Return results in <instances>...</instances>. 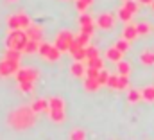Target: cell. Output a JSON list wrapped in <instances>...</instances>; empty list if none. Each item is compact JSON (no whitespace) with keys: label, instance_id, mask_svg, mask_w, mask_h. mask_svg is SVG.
<instances>
[{"label":"cell","instance_id":"6da1fadb","mask_svg":"<svg viewBox=\"0 0 154 140\" xmlns=\"http://www.w3.org/2000/svg\"><path fill=\"white\" fill-rule=\"evenodd\" d=\"M7 124L16 131L29 129V128H32L36 124V111L31 106H20V108H16L14 111L9 113Z\"/></svg>","mask_w":154,"mask_h":140},{"label":"cell","instance_id":"7a4b0ae2","mask_svg":"<svg viewBox=\"0 0 154 140\" xmlns=\"http://www.w3.org/2000/svg\"><path fill=\"white\" fill-rule=\"evenodd\" d=\"M27 41H29V38L25 34V31L16 29V31H11L9 33L7 40H5V45H7V49H14V50H22L23 52Z\"/></svg>","mask_w":154,"mask_h":140},{"label":"cell","instance_id":"3957f363","mask_svg":"<svg viewBox=\"0 0 154 140\" xmlns=\"http://www.w3.org/2000/svg\"><path fill=\"white\" fill-rule=\"evenodd\" d=\"M74 40H75V36L72 34L70 31H61L57 38H56V47L61 50V52H68V49H70V45L74 43Z\"/></svg>","mask_w":154,"mask_h":140},{"label":"cell","instance_id":"277c9868","mask_svg":"<svg viewBox=\"0 0 154 140\" xmlns=\"http://www.w3.org/2000/svg\"><path fill=\"white\" fill-rule=\"evenodd\" d=\"M14 77L18 79V83H23V81L34 83V81L39 77V72H38V68H34V67H25V68L18 70V72L14 74Z\"/></svg>","mask_w":154,"mask_h":140},{"label":"cell","instance_id":"5b68a950","mask_svg":"<svg viewBox=\"0 0 154 140\" xmlns=\"http://www.w3.org/2000/svg\"><path fill=\"white\" fill-rule=\"evenodd\" d=\"M18 70H20V65H18V63H11V61H7V59H2V61H0V75H2V77L14 75Z\"/></svg>","mask_w":154,"mask_h":140},{"label":"cell","instance_id":"8992f818","mask_svg":"<svg viewBox=\"0 0 154 140\" xmlns=\"http://www.w3.org/2000/svg\"><path fill=\"white\" fill-rule=\"evenodd\" d=\"M95 25L100 27V29H104V31L113 29V25H115V18H113V14H109V13H102V14H99V18L95 20Z\"/></svg>","mask_w":154,"mask_h":140},{"label":"cell","instance_id":"52a82bcc","mask_svg":"<svg viewBox=\"0 0 154 140\" xmlns=\"http://www.w3.org/2000/svg\"><path fill=\"white\" fill-rule=\"evenodd\" d=\"M25 34H27L29 40H34V41H41L43 40V31H41V27H38V25H29L25 29Z\"/></svg>","mask_w":154,"mask_h":140},{"label":"cell","instance_id":"ba28073f","mask_svg":"<svg viewBox=\"0 0 154 140\" xmlns=\"http://www.w3.org/2000/svg\"><path fill=\"white\" fill-rule=\"evenodd\" d=\"M140 63L145 65V67H152L154 65V50H151V49L143 50V52L140 54Z\"/></svg>","mask_w":154,"mask_h":140},{"label":"cell","instance_id":"9c48e42d","mask_svg":"<svg viewBox=\"0 0 154 140\" xmlns=\"http://www.w3.org/2000/svg\"><path fill=\"white\" fill-rule=\"evenodd\" d=\"M122 56H124V52H120L116 47H111V49L106 50V58H108L111 63H118V61H122Z\"/></svg>","mask_w":154,"mask_h":140},{"label":"cell","instance_id":"30bf717a","mask_svg":"<svg viewBox=\"0 0 154 140\" xmlns=\"http://www.w3.org/2000/svg\"><path fill=\"white\" fill-rule=\"evenodd\" d=\"M20 58H22V50H14V49H7L4 54V59L11 63H20Z\"/></svg>","mask_w":154,"mask_h":140},{"label":"cell","instance_id":"8fae6325","mask_svg":"<svg viewBox=\"0 0 154 140\" xmlns=\"http://www.w3.org/2000/svg\"><path fill=\"white\" fill-rule=\"evenodd\" d=\"M70 74L75 75V77H82V75L86 74V68H84L82 61H75V63H72V67H70Z\"/></svg>","mask_w":154,"mask_h":140},{"label":"cell","instance_id":"7c38bea8","mask_svg":"<svg viewBox=\"0 0 154 140\" xmlns=\"http://www.w3.org/2000/svg\"><path fill=\"white\" fill-rule=\"evenodd\" d=\"M31 108H32L36 113H39V111H48V101H47V99H36V101L31 104Z\"/></svg>","mask_w":154,"mask_h":140},{"label":"cell","instance_id":"4fadbf2b","mask_svg":"<svg viewBox=\"0 0 154 140\" xmlns=\"http://www.w3.org/2000/svg\"><path fill=\"white\" fill-rule=\"evenodd\" d=\"M136 36H138L136 25H125V29H124V40H127V41H133Z\"/></svg>","mask_w":154,"mask_h":140},{"label":"cell","instance_id":"5bb4252c","mask_svg":"<svg viewBox=\"0 0 154 140\" xmlns=\"http://www.w3.org/2000/svg\"><path fill=\"white\" fill-rule=\"evenodd\" d=\"M116 72H118V75H127V77H129V74H131V65L122 59V61L116 63Z\"/></svg>","mask_w":154,"mask_h":140},{"label":"cell","instance_id":"9a60e30c","mask_svg":"<svg viewBox=\"0 0 154 140\" xmlns=\"http://www.w3.org/2000/svg\"><path fill=\"white\" fill-rule=\"evenodd\" d=\"M48 110H65V101L61 97L48 99Z\"/></svg>","mask_w":154,"mask_h":140},{"label":"cell","instance_id":"2e32d148","mask_svg":"<svg viewBox=\"0 0 154 140\" xmlns=\"http://www.w3.org/2000/svg\"><path fill=\"white\" fill-rule=\"evenodd\" d=\"M50 111V119L54 122H65L66 115H65V110H48Z\"/></svg>","mask_w":154,"mask_h":140},{"label":"cell","instance_id":"e0dca14e","mask_svg":"<svg viewBox=\"0 0 154 140\" xmlns=\"http://www.w3.org/2000/svg\"><path fill=\"white\" fill-rule=\"evenodd\" d=\"M142 99L143 101H147V103H154V86H145L143 90H142Z\"/></svg>","mask_w":154,"mask_h":140},{"label":"cell","instance_id":"ac0fdd59","mask_svg":"<svg viewBox=\"0 0 154 140\" xmlns=\"http://www.w3.org/2000/svg\"><path fill=\"white\" fill-rule=\"evenodd\" d=\"M7 27H9V31L22 29V27H20V18H18V14H11V16L7 18Z\"/></svg>","mask_w":154,"mask_h":140},{"label":"cell","instance_id":"d6986e66","mask_svg":"<svg viewBox=\"0 0 154 140\" xmlns=\"http://www.w3.org/2000/svg\"><path fill=\"white\" fill-rule=\"evenodd\" d=\"M84 88H86L88 92H95V90H99V88H100V84H99V81H97V79L86 77V79H84Z\"/></svg>","mask_w":154,"mask_h":140},{"label":"cell","instance_id":"ffe728a7","mask_svg":"<svg viewBox=\"0 0 154 140\" xmlns=\"http://www.w3.org/2000/svg\"><path fill=\"white\" fill-rule=\"evenodd\" d=\"M39 43H41V41H34V40H29V41H27V45H25V49H23V52H25V54H34V52H38Z\"/></svg>","mask_w":154,"mask_h":140},{"label":"cell","instance_id":"44dd1931","mask_svg":"<svg viewBox=\"0 0 154 140\" xmlns=\"http://www.w3.org/2000/svg\"><path fill=\"white\" fill-rule=\"evenodd\" d=\"M59 58H61V50H59L56 45H52L50 50H48V54H47V59H48V61H57Z\"/></svg>","mask_w":154,"mask_h":140},{"label":"cell","instance_id":"7402d4cb","mask_svg":"<svg viewBox=\"0 0 154 140\" xmlns=\"http://www.w3.org/2000/svg\"><path fill=\"white\" fill-rule=\"evenodd\" d=\"M127 101H129V103H140V101H142V92H138V90H129Z\"/></svg>","mask_w":154,"mask_h":140},{"label":"cell","instance_id":"603a6c76","mask_svg":"<svg viewBox=\"0 0 154 140\" xmlns=\"http://www.w3.org/2000/svg\"><path fill=\"white\" fill-rule=\"evenodd\" d=\"M108 79H109V72L102 68L100 72H99V77H97L99 84H100V86H106V84H108Z\"/></svg>","mask_w":154,"mask_h":140},{"label":"cell","instance_id":"cb8c5ba5","mask_svg":"<svg viewBox=\"0 0 154 140\" xmlns=\"http://www.w3.org/2000/svg\"><path fill=\"white\" fill-rule=\"evenodd\" d=\"M88 67L97 68V70H102L104 68V61H102L100 56H99V58H95V59H88Z\"/></svg>","mask_w":154,"mask_h":140},{"label":"cell","instance_id":"d4e9b609","mask_svg":"<svg viewBox=\"0 0 154 140\" xmlns=\"http://www.w3.org/2000/svg\"><path fill=\"white\" fill-rule=\"evenodd\" d=\"M118 18H120L122 22H129V20L133 18V14H131L125 7H120V9H118Z\"/></svg>","mask_w":154,"mask_h":140},{"label":"cell","instance_id":"484cf974","mask_svg":"<svg viewBox=\"0 0 154 140\" xmlns=\"http://www.w3.org/2000/svg\"><path fill=\"white\" fill-rule=\"evenodd\" d=\"M79 24H81V27H84V25H93L95 22H93V18H91L90 14L82 13V14H81V18H79Z\"/></svg>","mask_w":154,"mask_h":140},{"label":"cell","instance_id":"4316f807","mask_svg":"<svg viewBox=\"0 0 154 140\" xmlns=\"http://www.w3.org/2000/svg\"><path fill=\"white\" fill-rule=\"evenodd\" d=\"M95 58H99V50H97L95 47L88 45V47H86V61H88V59H95Z\"/></svg>","mask_w":154,"mask_h":140},{"label":"cell","instance_id":"83f0119b","mask_svg":"<svg viewBox=\"0 0 154 140\" xmlns=\"http://www.w3.org/2000/svg\"><path fill=\"white\" fill-rule=\"evenodd\" d=\"M129 88V77L127 75H118V88L116 90H127Z\"/></svg>","mask_w":154,"mask_h":140},{"label":"cell","instance_id":"f1b7e54d","mask_svg":"<svg viewBox=\"0 0 154 140\" xmlns=\"http://www.w3.org/2000/svg\"><path fill=\"white\" fill-rule=\"evenodd\" d=\"M70 140H86L84 129H74V131L70 133Z\"/></svg>","mask_w":154,"mask_h":140},{"label":"cell","instance_id":"f546056e","mask_svg":"<svg viewBox=\"0 0 154 140\" xmlns=\"http://www.w3.org/2000/svg\"><path fill=\"white\" fill-rule=\"evenodd\" d=\"M124 7L131 13V14H134L136 11H138V4L134 2V0H125V4H124Z\"/></svg>","mask_w":154,"mask_h":140},{"label":"cell","instance_id":"4dcf8cb0","mask_svg":"<svg viewBox=\"0 0 154 140\" xmlns=\"http://www.w3.org/2000/svg\"><path fill=\"white\" fill-rule=\"evenodd\" d=\"M136 31H138V34L145 36V34H149V33H151V25H149V24H145V22H143V24H138V25H136Z\"/></svg>","mask_w":154,"mask_h":140},{"label":"cell","instance_id":"1f68e13d","mask_svg":"<svg viewBox=\"0 0 154 140\" xmlns=\"http://www.w3.org/2000/svg\"><path fill=\"white\" fill-rule=\"evenodd\" d=\"M75 41L81 45V47H88V43H90V36L84 34V33H81L79 36H75Z\"/></svg>","mask_w":154,"mask_h":140},{"label":"cell","instance_id":"d6a6232c","mask_svg":"<svg viewBox=\"0 0 154 140\" xmlns=\"http://www.w3.org/2000/svg\"><path fill=\"white\" fill-rule=\"evenodd\" d=\"M18 18H20V27H22V29H27V27L31 25V18H29L27 14L20 13V14H18Z\"/></svg>","mask_w":154,"mask_h":140},{"label":"cell","instance_id":"836d02e7","mask_svg":"<svg viewBox=\"0 0 154 140\" xmlns=\"http://www.w3.org/2000/svg\"><path fill=\"white\" fill-rule=\"evenodd\" d=\"M20 90H22L23 94H29V92L34 90V83H31V81H23V83H20Z\"/></svg>","mask_w":154,"mask_h":140},{"label":"cell","instance_id":"e575fe53","mask_svg":"<svg viewBox=\"0 0 154 140\" xmlns=\"http://www.w3.org/2000/svg\"><path fill=\"white\" fill-rule=\"evenodd\" d=\"M129 43H131V41H127V40H118L115 43V47L120 52H125V50H129Z\"/></svg>","mask_w":154,"mask_h":140},{"label":"cell","instance_id":"d590c367","mask_svg":"<svg viewBox=\"0 0 154 140\" xmlns=\"http://www.w3.org/2000/svg\"><path fill=\"white\" fill-rule=\"evenodd\" d=\"M50 47H52L50 43H45V41H41V43H39V49H38V52L41 54V56H43V58H47V54H48V50H50Z\"/></svg>","mask_w":154,"mask_h":140},{"label":"cell","instance_id":"8d00e7d4","mask_svg":"<svg viewBox=\"0 0 154 140\" xmlns=\"http://www.w3.org/2000/svg\"><path fill=\"white\" fill-rule=\"evenodd\" d=\"M106 86H109V88H118V74H115V75H111L109 74V79H108V84Z\"/></svg>","mask_w":154,"mask_h":140},{"label":"cell","instance_id":"74e56055","mask_svg":"<svg viewBox=\"0 0 154 140\" xmlns=\"http://www.w3.org/2000/svg\"><path fill=\"white\" fill-rule=\"evenodd\" d=\"M74 59H75V61H82V59H86V47L77 50L75 54H74Z\"/></svg>","mask_w":154,"mask_h":140},{"label":"cell","instance_id":"f35d334b","mask_svg":"<svg viewBox=\"0 0 154 140\" xmlns=\"http://www.w3.org/2000/svg\"><path fill=\"white\" fill-rule=\"evenodd\" d=\"M99 72H100V70H97V68H91V67H88V68H86V77L97 79V77H99Z\"/></svg>","mask_w":154,"mask_h":140},{"label":"cell","instance_id":"ab89813d","mask_svg":"<svg viewBox=\"0 0 154 140\" xmlns=\"http://www.w3.org/2000/svg\"><path fill=\"white\" fill-rule=\"evenodd\" d=\"M95 24L93 25H84V27H81V33H84V34H88V36H91L93 34V31H95Z\"/></svg>","mask_w":154,"mask_h":140},{"label":"cell","instance_id":"60d3db41","mask_svg":"<svg viewBox=\"0 0 154 140\" xmlns=\"http://www.w3.org/2000/svg\"><path fill=\"white\" fill-rule=\"evenodd\" d=\"M77 11H79V13H81V14H82V13H86V9H88V4H86V2H82V0H77Z\"/></svg>","mask_w":154,"mask_h":140},{"label":"cell","instance_id":"b9f144b4","mask_svg":"<svg viewBox=\"0 0 154 140\" xmlns=\"http://www.w3.org/2000/svg\"><path fill=\"white\" fill-rule=\"evenodd\" d=\"M138 2H140V4H147V5H149V4H152L154 0H138Z\"/></svg>","mask_w":154,"mask_h":140},{"label":"cell","instance_id":"7bdbcfd3","mask_svg":"<svg viewBox=\"0 0 154 140\" xmlns=\"http://www.w3.org/2000/svg\"><path fill=\"white\" fill-rule=\"evenodd\" d=\"M82 2H86L88 5H91V4H93V0H82Z\"/></svg>","mask_w":154,"mask_h":140},{"label":"cell","instance_id":"ee69618b","mask_svg":"<svg viewBox=\"0 0 154 140\" xmlns=\"http://www.w3.org/2000/svg\"><path fill=\"white\" fill-rule=\"evenodd\" d=\"M7 2H18V0H7Z\"/></svg>","mask_w":154,"mask_h":140},{"label":"cell","instance_id":"f6af8a7d","mask_svg":"<svg viewBox=\"0 0 154 140\" xmlns=\"http://www.w3.org/2000/svg\"><path fill=\"white\" fill-rule=\"evenodd\" d=\"M151 5H152V7H154V2H152V4H151Z\"/></svg>","mask_w":154,"mask_h":140}]
</instances>
